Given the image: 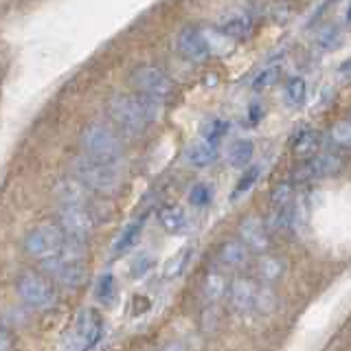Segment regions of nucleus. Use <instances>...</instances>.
Wrapping results in <instances>:
<instances>
[{"label": "nucleus", "mask_w": 351, "mask_h": 351, "mask_svg": "<svg viewBox=\"0 0 351 351\" xmlns=\"http://www.w3.org/2000/svg\"><path fill=\"white\" fill-rule=\"evenodd\" d=\"M110 119L128 132V134H138L145 130L154 119L158 117V99L145 95H117L108 104Z\"/></svg>", "instance_id": "1"}, {"label": "nucleus", "mask_w": 351, "mask_h": 351, "mask_svg": "<svg viewBox=\"0 0 351 351\" xmlns=\"http://www.w3.org/2000/svg\"><path fill=\"white\" fill-rule=\"evenodd\" d=\"M80 145L88 158L106 165H117L123 156V143H121L119 134L104 123L88 125L80 136Z\"/></svg>", "instance_id": "2"}, {"label": "nucleus", "mask_w": 351, "mask_h": 351, "mask_svg": "<svg viewBox=\"0 0 351 351\" xmlns=\"http://www.w3.org/2000/svg\"><path fill=\"white\" fill-rule=\"evenodd\" d=\"M71 173L82 184H86L88 189L97 193H112L119 186V171L114 165H106L95 158H88L86 154L77 156L71 162Z\"/></svg>", "instance_id": "3"}, {"label": "nucleus", "mask_w": 351, "mask_h": 351, "mask_svg": "<svg viewBox=\"0 0 351 351\" xmlns=\"http://www.w3.org/2000/svg\"><path fill=\"white\" fill-rule=\"evenodd\" d=\"M66 244V235L60 226L44 224L33 228L25 239V250L31 257H36L40 261H47L53 257H60V252Z\"/></svg>", "instance_id": "4"}, {"label": "nucleus", "mask_w": 351, "mask_h": 351, "mask_svg": "<svg viewBox=\"0 0 351 351\" xmlns=\"http://www.w3.org/2000/svg\"><path fill=\"white\" fill-rule=\"evenodd\" d=\"M132 88L138 95H145L152 99H167L173 93V82L171 77L158 66H138L130 77Z\"/></svg>", "instance_id": "5"}, {"label": "nucleus", "mask_w": 351, "mask_h": 351, "mask_svg": "<svg viewBox=\"0 0 351 351\" xmlns=\"http://www.w3.org/2000/svg\"><path fill=\"white\" fill-rule=\"evenodd\" d=\"M16 292L22 299V303L36 310H49L55 305V292L47 279H42L36 272L20 274L16 281Z\"/></svg>", "instance_id": "6"}, {"label": "nucleus", "mask_w": 351, "mask_h": 351, "mask_svg": "<svg viewBox=\"0 0 351 351\" xmlns=\"http://www.w3.org/2000/svg\"><path fill=\"white\" fill-rule=\"evenodd\" d=\"M58 226L64 230L66 237L84 241L95 226L93 213L86 206H62L58 215Z\"/></svg>", "instance_id": "7"}, {"label": "nucleus", "mask_w": 351, "mask_h": 351, "mask_svg": "<svg viewBox=\"0 0 351 351\" xmlns=\"http://www.w3.org/2000/svg\"><path fill=\"white\" fill-rule=\"evenodd\" d=\"M104 334V323H101V316L97 312L88 310L84 312L80 318H77V325H75V343H77V351H90L99 338Z\"/></svg>", "instance_id": "8"}, {"label": "nucleus", "mask_w": 351, "mask_h": 351, "mask_svg": "<svg viewBox=\"0 0 351 351\" xmlns=\"http://www.w3.org/2000/svg\"><path fill=\"white\" fill-rule=\"evenodd\" d=\"M42 270L47 272L53 281H58L60 285H66V288H80L86 277L80 263H69L60 257L42 261Z\"/></svg>", "instance_id": "9"}, {"label": "nucleus", "mask_w": 351, "mask_h": 351, "mask_svg": "<svg viewBox=\"0 0 351 351\" xmlns=\"http://www.w3.org/2000/svg\"><path fill=\"white\" fill-rule=\"evenodd\" d=\"M178 51L186 62H193V64H200L211 55L204 36L195 27H184L178 33Z\"/></svg>", "instance_id": "10"}, {"label": "nucleus", "mask_w": 351, "mask_h": 351, "mask_svg": "<svg viewBox=\"0 0 351 351\" xmlns=\"http://www.w3.org/2000/svg\"><path fill=\"white\" fill-rule=\"evenodd\" d=\"M239 241L252 252H266L270 246V235L259 217H246L239 224Z\"/></svg>", "instance_id": "11"}, {"label": "nucleus", "mask_w": 351, "mask_h": 351, "mask_svg": "<svg viewBox=\"0 0 351 351\" xmlns=\"http://www.w3.org/2000/svg\"><path fill=\"white\" fill-rule=\"evenodd\" d=\"M88 191L90 189L77 180L75 176H71V178H62L53 186L55 197H58L64 206H86V202L90 200V197H88Z\"/></svg>", "instance_id": "12"}, {"label": "nucleus", "mask_w": 351, "mask_h": 351, "mask_svg": "<svg viewBox=\"0 0 351 351\" xmlns=\"http://www.w3.org/2000/svg\"><path fill=\"white\" fill-rule=\"evenodd\" d=\"M219 31L228 38L248 40L252 36V31H255V18L246 14V11H237V14H230L219 22Z\"/></svg>", "instance_id": "13"}, {"label": "nucleus", "mask_w": 351, "mask_h": 351, "mask_svg": "<svg viewBox=\"0 0 351 351\" xmlns=\"http://www.w3.org/2000/svg\"><path fill=\"white\" fill-rule=\"evenodd\" d=\"M257 292L255 283L248 279H235L230 285V305L235 307L237 312H250L255 310L257 305Z\"/></svg>", "instance_id": "14"}, {"label": "nucleus", "mask_w": 351, "mask_h": 351, "mask_svg": "<svg viewBox=\"0 0 351 351\" xmlns=\"http://www.w3.org/2000/svg\"><path fill=\"white\" fill-rule=\"evenodd\" d=\"M184 158L189 165H193V167H208V165H213L217 158V145H213V143H208L204 138L191 143L184 152Z\"/></svg>", "instance_id": "15"}, {"label": "nucleus", "mask_w": 351, "mask_h": 351, "mask_svg": "<svg viewBox=\"0 0 351 351\" xmlns=\"http://www.w3.org/2000/svg\"><path fill=\"white\" fill-rule=\"evenodd\" d=\"M340 167H343V162H340L338 156H334V154H321V156H314L301 169V178H318V176H329V173L338 171Z\"/></svg>", "instance_id": "16"}, {"label": "nucleus", "mask_w": 351, "mask_h": 351, "mask_svg": "<svg viewBox=\"0 0 351 351\" xmlns=\"http://www.w3.org/2000/svg\"><path fill=\"white\" fill-rule=\"evenodd\" d=\"M285 268H288V263H285L283 257H277V255H263L257 263V274L259 279L270 285V283H277L283 274H285Z\"/></svg>", "instance_id": "17"}, {"label": "nucleus", "mask_w": 351, "mask_h": 351, "mask_svg": "<svg viewBox=\"0 0 351 351\" xmlns=\"http://www.w3.org/2000/svg\"><path fill=\"white\" fill-rule=\"evenodd\" d=\"M255 156V145L248 138H237L230 143L226 152V160L230 167H250V160Z\"/></svg>", "instance_id": "18"}, {"label": "nucleus", "mask_w": 351, "mask_h": 351, "mask_svg": "<svg viewBox=\"0 0 351 351\" xmlns=\"http://www.w3.org/2000/svg\"><path fill=\"white\" fill-rule=\"evenodd\" d=\"M202 290H204V296H206L208 303L222 301L224 296L228 294V281L224 277V272H219V270L206 272V277L202 281Z\"/></svg>", "instance_id": "19"}, {"label": "nucleus", "mask_w": 351, "mask_h": 351, "mask_svg": "<svg viewBox=\"0 0 351 351\" xmlns=\"http://www.w3.org/2000/svg\"><path fill=\"white\" fill-rule=\"evenodd\" d=\"M219 261L228 268H241L248 261V248L241 241H224L219 246Z\"/></svg>", "instance_id": "20"}, {"label": "nucleus", "mask_w": 351, "mask_h": 351, "mask_svg": "<svg viewBox=\"0 0 351 351\" xmlns=\"http://www.w3.org/2000/svg\"><path fill=\"white\" fill-rule=\"evenodd\" d=\"M158 219L169 235L180 233V230L186 226V217L182 213V208H178V206H162L160 213H158Z\"/></svg>", "instance_id": "21"}, {"label": "nucleus", "mask_w": 351, "mask_h": 351, "mask_svg": "<svg viewBox=\"0 0 351 351\" xmlns=\"http://www.w3.org/2000/svg\"><path fill=\"white\" fill-rule=\"evenodd\" d=\"M307 99V84L303 77H290L285 82V101L290 108H301Z\"/></svg>", "instance_id": "22"}, {"label": "nucleus", "mask_w": 351, "mask_h": 351, "mask_svg": "<svg viewBox=\"0 0 351 351\" xmlns=\"http://www.w3.org/2000/svg\"><path fill=\"white\" fill-rule=\"evenodd\" d=\"M316 44L325 51H334L343 44V31L336 25H327L316 33Z\"/></svg>", "instance_id": "23"}, {"label": "nucleus", "mask_w": 351, "mask_h": 351, "mask_svg": "<svg viewBox=\"0 0 351 351\" xmlns=\"http://www.w3.org/2000/svg\"><path fill=\"white\" fill-rule=\"evenodd\" d=\"M228 130H230L228 121L211 119V121H206V123L202 125V138L208 141V143H213V145H217V143L228 134Z\"/></svg>", "instance_id": "24"}, {"label": "nucleus", "mask_w": 351, "mask_h": 351, "mask_svg": "<svg viewBox=\"0 0 351 351\" xmlns=\"http://www.w3.org/2000/svg\"><path fill=\"white\" fill-rule=\"evenodd\" d=\"M329 138L336 147L340 149H351V119L338 121V123L332 125L329 130Z\"/></svg>", "instance_id": "25"}, {"label": "nucleus", "mask_w": 351, "mask_h": 351, "mask_svg": "<svg viewBox=\"0 0 351 351\" xmlns=\"http://www.w3.org/2000/svg\"><path fill=\"white\" fill-rule=\"evenodd\" d=\"M138 235H141V222H132L130 226H125V228H123V233L119 235V239L114 241V246H112L114 255H121V252L130 250L132 246L136 244Z\"/></svg>", "instance_id": "26"}, {"label": "nucleus", "mask_w": 351, "mask_h": 351, "mask_svg": "<svg viewBox=\"0 0 351 351\" xmlns=\"http://www.w3.org/2000/svg\"><path fill=\"white\" fill-rule=\"evenodd\" d=\"M316 143H318V136L314 134L312 130H303L299 138L294 141V154L296 156H310L316 149Z\"/></svg>", "instance_id": "27"}, {"label": "nucleus", "mask_w": 351, "mask_h": 351, "mask_svg": "<svg viewBox=\"0 0 351 351\" xmlns=\"http://www.w3.org/2000/svg\"><path fill=\"white\" fill-rule=\"evenodd\" d=\"M272 211H281V208H288L292 202V184L290 182H281L272 189Z\"/></svg>", "instance_id": "28"}, {"label": "nucleus", "mask_w": 351, "mask_h": 351, "mask_svg": "<svg viewBox=\"0 0 351 351\" xmlns=\"http://www.w3.org/2000/svg\"><path fill=\"white\" fill-rule=\"evenodd\" d=\"M279 73H281V66H266V69L255 75V80H252V88H255V90H263V88L274 86L279 80Z\"/></svg>", "instance_id": "29"}, {"label": "nucleus", "mask_w": 351, "mask_h": 351, "mask_svg": "<svg viewBox=\"0 0 351 351\" xmlns=\"http://www.w3.org/2000/svg\"><path fill=\"white\" fill-rule=\"evenodd\" d=\"M114 292H117V283H114V277L112 274H104L101 279L97 281L95 285V296L101 303H110L114 299Z\"/></svg>", "instance_id": "30"}, {"label": "nucleus", "mask_w": 351, "mask_h": 351, "mask_svg": "<svg viewBox=\"0 0 351 351\" xmlns=\"http://www.w3.org/2000/svg\"><path fill=\"white\" fill-rule=\"evenodd\" d=\"M259 173H261V167L259 165H250V167H246L244 176L239 178L237 186H235V191H233V197H239L241 193H246L252 189V184H255L259 180Z\"/></svg>", "instance_id": "31"}, {"label": "nucleus", "mask_w": 351, "mask_h": 351, "mask_svg": "<svg viewBox=\"0 0 351 351\" xmlns=\"http://www.w3.org/2000/svg\"><path fill=\"white\" fill-rule=\"evenodd\" d=\"M274 307H277V296H274V292L270 290V285H263V288H259V292H257L255 310H259L261 314H268L274 310Z\"/></svg>", "instance_id": "32"}, {"label": "nucleus", "mask_w": 351, "mask_h": 351, "mask_svg": "<svg viewBox=\"0 0 351 351\" xmlns=\"http://www.w3.org/2000/svg\"><path fill=\"white\" fill-rule=\"evenodd\" d=\"M189 255H191V248H182L178 252V257H173L167 266H165V277L171 279V277H178L182 272V268L186 266V261H189Z\"/></svg>", "instance_id": "33"}, {"label": "nucleus", "mask_w": 351, "mask_h": 351, "mask_svg": "<svg viewBox=\"0 0 351 351\" xmlns=\"http://www.w3.org/2000/svg\"><path fill=\"white\" fill-rule=\"evenodd\" d=\"M211 197H213V191L208 189V184H204V182L193 184L191 191H189V202L193 206H206L208 202H211Z\"/></svg>", "instance_id": "34"}, {"label": "nucleus", "mask_w": 351, "mask_h": 351, "mask_svg": "<svg viewBox=\"0 0 351 351\" xmlns=\"http://www.w3.org/2000/svg\"><path fill=\"white\" fill-rule=\"evenodd\" d=\"M149 266H152V259L147 255H143L138 261H134V266H132V274H134V277H141V274H145L149 270Z\"/></svg>", "instance_id": "35"}, {"label": "nucleus", "mask_w": 351, "mask_h": 351, "mask_svg": "<svg viewBox=\"0 0 351 351\" xmlns=\"http://www.w3.org/2000/svg\"><path fill=\"white\" fill-rule=\"evenodd\" d=\"M160 351H184V345L180 343V340H171V343H167Z\"/></svg>", "instance_id": "36"}, {"label": "nucleus", "mask_w": 351, "mask_h": 351, "mask_svg": "<svg viewBox=\"0 0 351 351\" xmlns=\"http://www.w3.org/2000/svg\"><path fill=\"white\" fill-rule=\"evenodd\" d=\"M340 73H343V75H351V60H347L343 66H340Z\"/></svg>", "instance_id": "37"}, {"label": "nucleus", "mask_w": 351, "mask_h": 351, "mask_svg": "<svg viewBox=\"0 0 351 351\" xmlns=\"http://www.w3.org/2000/svg\"><path fill=\"white\" fill-rule=\"evenodd\" d=\"M345 18H347V22L351 25V3L347 5V11H345Z\"/></svg>", "instance_id": "38"}, {"label": "nucleus", "mask_w": 351, "mask_h": 351, "mask_svg": "<svg viewBox=\"0 0 351 351\" xmlns=\"http://www.w3.org/2000/svg\"><path fill=\"white\" fill-rule=\"evenodd\" d=\"M327 3H332V0H327Z\"/></svg>", "instance_id": "39"}]
</instances>
